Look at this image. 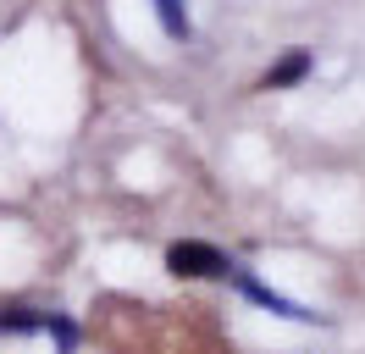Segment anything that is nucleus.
I'll return each mask as SVG.
<instances>
[{
  "label": "nucleus",
  "mask_w": 365,
  "mask_h": 354,
  "mask_svg": "<svg viewBox=\"0 0 365 354\" xmlns=\"http://www.w3.org/2000/svg\"><path fill=\"white\" fill-rule=\"evenodd\" d=\"M166 266H172L178 277H232V261L222 255V249L200 243V238L172 243V249H166Z\"/></svg>",
  "instance_id": "nucleus-1"
},
{
  "label": "nucleus",
  "mask_w": 365,
  "mask_h": 354,
  "mask_svg": "<svg viewBox=\"0 0 365 354\" xmlns=\"http://www.w3.org/2000/svg\"><path fill=\"white\" fill-rule=\"evenodd\" d=\"M45 332L56 338V343H61V354H72V349H78V327H72L67 315H50V310H45Z\"/></svg>",
  "instance_id": "nucleus-6"
},
{
  "label": "nucleus",
  "mask_w": 365,
  "mask_h": 354,
  "mask_svg": "<svg viewBox=\"0 0 365 354\" xmlns=\"http://www.w3.org/2000/svg\"><path fill=\"white\" fill-rule=\"evenodd\" d=\"M150 6H155V17H160V34H166V39H188V34H194V22H188V0H150Z\"/></svg>",
  "instance_id": "nucleus-3"
},
{
  "label": "nucleus",
  "mask_w": 365,
  "mask_h": 354,
  "mask_svg": "<svg viewBox=\"0 0 365 354\" xmlns=\"http://www.w3.org/2000/svg\"><path fill=\"white\" fill-rule=\"evenodd\" d=\"M304 72H310V56H304V50H294V56H282V61L260 78V88H288V84H299Z\"/></svg>",
  "instance_id": "nucleus-4"
},
{
  "label": "nucleus",
  "mask_w": 365,
  "mask_h": 354,
  "mask_svg": "<svg viewBox=\"0 0 365 354\" xmlns=\"http://www.w3.org/2000/svg\"><path fill=\"white\" fill-rule=\"evenodd\" d=\"M232 283H238V293L244 299H255L260 310H272V315H282V321H321L316 310H304L299 299H288V293H277V288H266L255 271H244V266H232Z\"/></svg>",
  "instance_id": "nucleus-2"
},
{
  "label": "nucleus",
  "mask_w": 365,
  "mask_h": 354,
  "mask_svg": "<svg viewBox=\"0 0 365 354\" xmlns=\"http://www.w3.org/2000/svg\"><path fill=\"white\" fill-rule=\"evenodd\" d=\"M0 332H11V338H28V332H45V310H0Z\"/></svg>",
  "instance_id": "nucleus-5"
}]
</instances>
